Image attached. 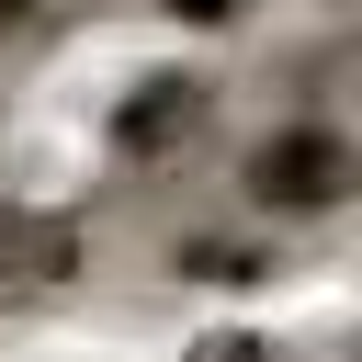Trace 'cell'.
Masks as SVG:
<instances>
[{"label":"cell","instance_id":"6da1fadb","mask_svg":"<svg viewBox=\"0 0 362 362\" xmlns=\"http://www.w3.org/2000/svg\"><path fill=\"white\" fill-rule=\"evenodd\" d=\"M204 113H215V90H204L192 68H147V79H124V90H113L102 136H113V158L158 170V158H181V147L204 136Z\"/></svg>","mask_w":362,"mask_h":362},{"label":"cell","instance_id":"7a4b0ae2","mask_svg":"<svg viewBox=\"0 0 362 362\" xmlns=\"http://www.w3.org/2000/svg\"><path fill=\"white\" fill-rule=\"evenodd\" d=\"M249 181H260V204L317 215V204H339V192H351V147H339L328 124H294V136H272V147L249 158Z\"/></svg>","mask_w":362,"mask_h":362},{"label":"cell","instance_id":"3957f363","mask_svg":"<svg viewBox=\"0 0 362 362\" xmlns=\"http://www.w3.org/2000/svg\"><path fill=\"white\" fill-rule=\"evenodd\" d=\"M181 362H294L272 328H204V339H181Z\"/></svg>","mask_w":362,"mask_h":362},{"label":"cell","instance_id":"277c9868","mask_svg":"<svg viewBox=\"0 0 362 362\" xmlns=\"http://www.w3.org/2000/svg\"><path fill=\"white\" fill-rule=\"evenodd\" d=\"M170 23H192V34H215V23H238V0H158Z\"/></svg>","mask_w":362,"mask_h":362}]
</instances>
